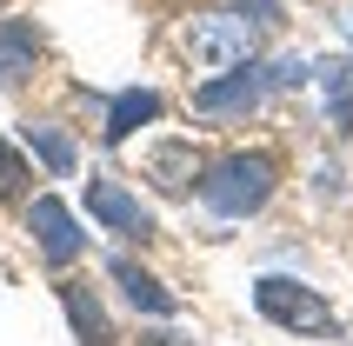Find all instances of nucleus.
Wrapping results in <instances>:
<instances>
[{
  "label": "nucleus",
  "mask_w": 353,
  "mask_h": 346,
  "mask_svg": "<svg viewBox=\"0 0 353 346\" xmlns=\"http://www.w3.org/2000/svg\"><path fill=\"white\" fill-rule=\"evenodd\" d=\"M260 100V80L254 74H234V80H207L194 94V107L200 114H240V107H254Z\"/></svg>",
  "instance_id": "10"
},
{
  "label": "nucleus",
  "mask_w": 353,
  "mask_h": 346,
  "mask_svg": "<svg viewBox=\"0 0 353 346\" xmlns=\"http://www.w3.org/2000/svg\"><path fill=\"white\" fill-rule=\"evenodd\" d=\"M60 300H67V320H74V333H80V346H114V327H107V313H100V300L87 287H60Z\"/></svg>",
  "instance_id": "9"
},
{
  "label": "nucleus",
  "mask_w": 353,
  "mask_h": 346,
  "mask_svg": "<svg viewBox=\"0 0 353 346\" xmlns=\"http://www.w3.org/2000/svg\"><path fill=\"white\" fill-rule=\"evenodd\" d=\"M140 346H194L187 333H154V340H140Z\"/></svg>",
  "instance_id": "15"
},
{
  "label": "nucleus",
  "mask_w": 353,
  "mask_h": 346,
  "mask_svg": "<svg viewBox=\"0 0 353 346\" xmlns=\"http://www.w3.org/2000/svg\"><path fill=\"white\" fill-rule=\"evenodd\" d=\"M20 187H27V160L0 140V200H20Z\"/></svg>",
  "instance_id": "14"
},
{
  "label": "nucleus",
  "mask_w": 353,
  "mask_h": 346,
  "mask_svg": "<svg viewBox=\"0 0 353 346\" xmlns=\"http://www.w3.org/2000/svg\"><path fill=\"white\" fill-rule=\"evenodd\" d=\"M27 140H34V154L47 160L54 173H74V147H67V140H60L54 127H27Z\"/></svg>",
  "instance_id": "12"
},
{
  "label": "nucleus",
  "mask_w": 353,
  "mask_h": 346,
  "mask_svg": "<svg viewBox=\"0 0 353 346\" xmlns=\"http://www.w3.org/2000/svg\"><path fill=\"white\" fill-rule=\"evenodd\" d=\"M327 107H334L340 127L353 120V60H347V67H327Z\"/></svg>",
  "instance_id": "13"
},
{
  "label": "nucleus",
  "mask_w": 353,
  "mask_h": 346,
  "mask_svg": "<svg viewBox=\"0 0 353 346\" xmlns=\"http://www.w3.org/2000/svg\"><path fill=\"white\" fill-rule=\"evenodd\" d=\"M240 7H254L260 20H274V0H240Z\"/></svg>",
  "instance_id": "16"
},
{
  "label": "nucleus",
  "mask_w": 353,
  "mask_h": 346,
  "mask_svg": "<svg viewBox=\"0 0 353 346\" xmlns=\"http://www.w3.org/2000/svg\"><path fill=\"white\" fill-rule=\"evenodd\" d=\"M200 173H207L200 147H187V140H167V147H154V187H160V193H194Z\"/></svg>",
  "instance_id": "6"
},
{
  "label": "nucleus",
  "mask_w": 353,
  "mask_h": 346,
  "mask_svg": "<svg viewBox=\"0 0 353 346\" xmlns=\"http://www.w3.org/2000/svg\"><path fill=\"white\" fill-rule=\"evenodd\" d=\"M0 7H7V0H0Z\"/></svg>",
  "instance_id": "18"
},
{
  "label": "nucleus",
  "mask_w": 353,
  "mask_h": 346,
  "mask_svg": "<svg viewBox=\"0 0 353 346\" xmlns=\"http://www.w3.org/2000/svg\"><path fill=\"white\" fill-rule=\"evenodd\" d=\"M27 227L40 233V253H47V267H67V260H80V247H87L80 220H74L67 207H60V200H34Z\"/></svg>",
  "instance_id": "5"
},
{
  "label": "nucleus",
  "mask_w": 353,
  "mask_h": 346,
  "mask_svg": "<svg viewBox=\"0 0 353 346\" xmlns=\"http://www.w3.org/2000/svg\"><path fill=\"white\" fill-rule=\"evenodd\" d=\"M254 307L267 313L274 327H287V333H334V307H327L314 287L280 280V273H267V280L254 287Z\"/></svg>",
  "instance_id": "3"
},
{
  "label": "nucleus",
  "mask_w": 353,
  "mask_h": 346,
  "mask_svg": "<svg viewBox=\"0 0 353 346\" xmlns=\"http://www.w3.org/2000/svg\"><path fill=\"white\" fill-rule=\"evenodd\" d=\"M187 54L200 67H247L260 54V27L247 14H200L187 27Z\"/></svg>",
  "instance_id": "2"
},
{
  "label": "nucleus",
  "mask_w": 353,
  "mask_h": 346,
  "mask_svg": "<svg viewBox=\"0 0 353 346\" xmlns=\"http://www.w3.org/2000/svg\"><path fill=\"white\" fill-rule=\"evenodd\" d=\"M274 180H280V160L274 154H227L200 173V200L220 213V220H247L274 200Z\"/></svg>",
  "instance_id": "1"
},
{
  "label": "nucleus",
  "mask_w": 353,
  "mask_h": 346,
  "mask_svg": "<svg viewBox=\"0 0 353 346\" xmlns=\"http://www.w3.org/2000/svg\"><path fill=\"white\" fill-rule=\"evenodd\" d=\"M347 34H353V14H347Z\"/></svg>",
  "instance_id": "17"
},
{
  "label": "nucleus",
  "mask_w": 353,
  "mask_h": 346,
  "mask_svg": "<svg viewBox=\"0 0 353 346\" xmlns=\"http://www.w3.org/2000/svg\"><path fill=\"white\" fill-rule=\"evenodd\" d=\"M87 213H94L107 233H127V240H154V213L140 207L134 193L120 187V180H87Z\"/></svg>",
  "instance_id": "4"
},
{
  "label": "nucleus",
  "mask_w": 353,
  "mask_h": 346,
  "mask_svg": "<svg viewBox=\"0 0 353 346\" xmlns=\"http://www.w3.org/2000/svg\"><path fill=\"white\" fill-rule=\"evenodd\" d=\"M147 120H160V94L134 87V94H120V100H114V114H107V140H127L134 127H147Z\"/></svg>",
  "instance_id": "11"
},
{
  "label": "nucleus",
  "mask_w": 353,
  "mask_h": 346,
  "mask_svg": "<svg viewBox=\"0 0 353 346\" xmlns=\"http://www.w3.org/2000/svg\"><path fill=\"white\" fill-rule=\"evenodd\" d=\"M107 273H114V280H120V293H127V300H134L140 313H154V320H167V313L180 307L174 293L160 287V280H154V273H147V267H134V260H114V267H107Z\"/></svg>",
  "instance_id": "8"
},
{
  "label": "nucleus",
  "mask_w": 353,
  "mask_h": 346,
  "mask_svg": "<svg viewBox=\"0 0 353 346\" xmlns=\"http://www.w3.org/2000/svg\"><path fill=\"white\" fill-rule=\"evenodd\" d=\"M40 27L34 20H0V80H20V74H34V60H40Z\"/></svg>",
  "instance_id": "7"
}]
</instances>
